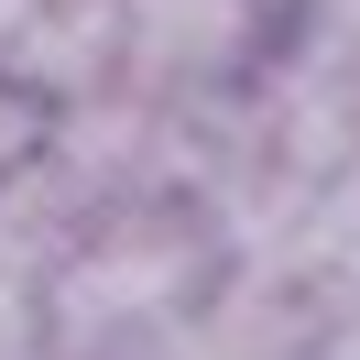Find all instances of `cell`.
<instances>
[{
	"instance_id": "4",
	"label": "cell",
	"mask_w": 360,
	"mask_h": 360,
	"mask_svg": "<svg viewBox=\"0 0 360 360\" xmlns=\"http://www.w3.org/2000/svg\"><path fill=\"white\" fill-rule=\"evenodd\" d=\"M284 66L316 77L328 98H349V110H360V0H316L306 22L284 33Z\"/></svg>"
},
{
	"instance_id": "5",
	"label": "cell",
	"mask_w": 360,
	"mask_h": 360,
	"mask_svg": "<svg viewBox=\"0 0 360 360\" xmlns=\"http://www.w3.org/2000/svg\"><path fill=\"white\" fill-rule=\"evenodd\" d=\"M44 142H55V98H44V88H22V77L0 66V186L22 175Z\"/></svg>"
},
{
	"instance_id": "9",
	"label": "cell",
	"mask_w": 360,
	"mask_h": 360,
	"mask_svg": "<svg viewBox=\"0 0 360 360\" xmlns=\"http://www.w3.org/2000/svg\"><path fill=\"white\" fill-rule=\"evenodd\" d=\"M22 11H33V0H0V55H11V33H22Z\"/></svg>"
},
{
	"instance_id": "7",
	"label": "cell",
	"mask_w": 360,
	"mask_h": 360,
	"mask_svg": "<svg viewBox=\"0 0 360 360\" xmlns=\"http://www.w3.org/2000/svg\"><path fill=\"white\" fill-rule=\"evenodd\" d=\"M316 360H360V306L328 316V338H316Z\"/></svg>"
},
{
	"instance_id": "6",
	"label": "cell",
	"mask_w": 360,
	"mask_h": 360,
	"mask_svg": "<svg viewBox=\"0 0 360 360\" xmlns=\"http://www.w3.org/2000/svg\"><path fill=\"white\" fill-rule=\"evenodd\" d=\"M0 360H44V284L0 273Z\"/></svg>"
},
{
	"instance_id": "3",
	"label": "cell",
	"mask_w": 360,
	"mask_h": 360,
	"mask_svg": "<svg viewBox=\"0 0 360 360\" xmlns=\"http://www.w3.org/2000/svg\"><path fill=\"white\" fill-rule=\"evenodd\" d=\"M284 273H306L328 306H360V142L316 175V197L295 207V229H284V251H273Z\"/></svg>"
},
{
	"instance_id": "1",
	"label": "cell",
	"mask_w": 360,
	"mask_h": 360,
	"mask_svg": "<svg viewBox=\"0 0 360 360\" xmlns=\"http://www.w3.org/2000/svg\"><path fill=\"white\" fill-rule=\"evenodd\" d=\"M229 229L197 197H142L77 229V251L44 273V349H120V338H175L219 295Z\"/></svg>"
},
{
	"instance_id": "8",
	"label": "cell",
	"mask_w": 360,
	"mask_h": 360,
	"mask_svg": "<svg viewBox=\"0 0 360 360\" xmlns=\"http://www.w3.org/2000/svg\"><path fill=\"white\" fill-rule=\"evenodd\" d=\"M240 11H251V22H273V33H295V22L316 11V0H240Z\"/></svg>"
},
{
	"instance_id": "2",
	"label": "cell",
	"mask_w": 360,
	"mask_h": 360,
	"mask_svg": "<svg viewBox=\"0 0 360 360\" xmlns=\"http://www.w3.org/2000/svg\"><path fill=\"white\" fill-rule=\"evenodd\" d=\"M110 11H120V88L175 98V110H207V98L251 88L273 66V44H284L240 0H110Z\"/></svg>"
}]
</instances>
